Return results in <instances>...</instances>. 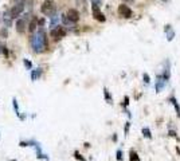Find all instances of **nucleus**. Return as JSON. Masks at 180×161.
<instances>
[{
    "label": "nucleus",
    "mask_w": 180,
    "mask_h": 161,
    "mask_svg": "<svg viewBox=\"0 0 180 161\" xmlns=\"http://www.w3.org/2000/svg\"><path fill=\"white\" fill-rule=\"evenodd\" d=\"M31 46L35 52H42L47 48V39H46V34H44L43 30H39L36 34L32 35Z\"/></svg>",
    "instance_id": "f257e3e1"
},
{
    "label": "nucleus",
    "mask_w": 180,
    "mask_h": 161,
    "mask_svg": "<svg viewBox=\"0 0 180 161\" xmlns=\"http://www.w3.org/2000/svg\"><path fill=\"white\" fill-rule=\"evenodd\" d=\"M55 10H57V7H55V3L52 1V0H46L43 4H42V7H40V11H42V14L46 16H51L54 15Z\"/></svg>",
    "instance_id": "f03ea898"
},
{
    "label": "nucleus",
    "mask_w": 180,
    "mask_h": 161,
    "mask_svg": "<svg viewBox=\"0 0 180 161\" xmlns=\"http://www.w3.org/2000/svg\"><path fill=\"white\" fill-rule=\"evenodd\" d=\"M65 35H66V30H65L62 26H55V28L51 31V36H52L55 40L62 39V38H65Z\"/></svg>",
    "instance_id": "7ed1b4c3"
},
{
    "label": "nucleus",
    "mask_w": 180,
    "mask_h": 161,
    "mask_svg": "<svg viewBox=\"0 0 180 161\" xmlns=\"http://www.w3.org/2000/svg\"><path fill=\"white\" fill-rule=\"evenodd\" d=\"M118 15L121 16V18H125V19H129V18H132V15H133V12H132V10H130L126 4H121L120 7H118Z\"/></svg>",
    "instance_id": "20e7f679"
},
{
    "label": "nucleus",
    "mask_w": 180,
    "mask_h": 161,
    "mask_svg": "<svg viewBox=\"0 0 180 161\" xmlns=\"http://www.w3.org/2000/svg\"><path fill=\"white\" fill-rule=\"evenodd\" d=\"M91 11H93V16L94 19L98 20V22H105V15L100 11V7H98V4L94 3L93 7H91Z\"/></svg>",
    "instance_id": "39448f33"
},
{
    "label": "nucleus",
    "mask_w": 180,
    "mask_h": 161,
    "mask_svg": "<svg viewBox=\"0 0 180 161\" xmlns=\"http://www.w3.org/2000/svg\"><path fill=\"white\" fill-rule=\"evenodd\" d=\"M23 10H24V4L23 3L16 4V5H14V7L11 8V11H10V16H11V18H18V16L23 12Z\"/></svg>",
    "instance_id": "423d86ee"
},
{
    "label": "nucleus",
    "mask_w": 180,
    "mask_h": 161,
    "mask_svg": "<svg viewBox=\"0 0 180 161\" xmlns=\"http://www.w3.org/2000/svg\"><path fill=\"white\" fill-rule=\"evenodd\" d=\"M66 18H67V20H70L71 23H77L79 20V12L77 11V10H74V8H71V10L67 11Z\"/></svg>",
    "instance_id": "0eeeda50"
},
{
    "label": "nucleus",
    "mask_w": 180,
    "mask_h": 161,
    "mask_svg": "<svg viewBox=\"0 0 180 161\" xmlns=\"http://www.w3.org/2000/svg\"><path fill=\"white\" fill-rule=\"evenodd\" d=\"M26 26H27V19H26V18L19 19L18 22H16V31H18V32H24Z\"/></svg>",
    "instance_id": "6e6552de"
},
{
    "label": "nucleus",
    "mask_w": 180,
    "mask_h": 161,
    "mask_svg": "<svg viewBox=\"0 0 180 161\" xmlns=\"http://www.w3.org/2000/svg\"><path fill=\"white\" fill-rule=\"evenodd\" d=\"M42 69H36V70H32L31 73V79L32 81H36V79H39L40 78V75H42Z\"/></svg>",
    "instance_id": "1a4fd4ad"
},
{
    "label": "nucleus",
    "mask_w": 180,
    "mask_h": 161,
    "mask_svg": "<svg viewBox=\"0 0 180 161\" xmlns=\"http://www.w3.org/2000/svg\"><path fill=\"white\" fill-rule=\"evenodd\" d=\"M168 101L172 103L173 106H175V109H176V113H177V117H180V106H179V103H177V99L175 98V97H171Z\"/></svg>",
    "instance_id": "9d476101"
},
{
    "label": "nucleus",
    "mask_w": 180,
    "mask_h": 161,
    "mask_svg": "<svg viewBox=\"0 0 180 161\" xmlns=\"http://www.w3.org/2000/svg\"><path fill=\"white\" fill-rule=\"evenodd\" d=\"M129 161H141L136 150H133V149L129 150Z\"/></svg>",
    "instance_id": "9b49d317"
},
{
    "label": "nucleus",
    "mask_w": 180,
    "mask_h": 161,
    "mask_svg": "<svg viewBox=\"0 0 180 161\" xmlns=\"http://www.w3.org/2000/svg\"><path fill=\"white\" fill-rule=\"evenodd\" d=\"M12 106H14V110H15L16 115L19 117V115H20V111H19V105H18V99H16V98H12Z\"/></svg>",
    "instance_id": "f8f14e48"
},
{
    "label": "nucleus",
    "mask_w": 180,
    "mask_h": 161,
    "mask_svg": "<svg viewBox=\"0 0 180 161\" xmlns=\"http://www.w3.org/2000/svg\"><path fill=\"white\" fill-rule=\"evenodd\" d=\"M38 19L36 18H32V20H31V23H30V31L31 32H34L36 30V27H38Z\"/></svg>",
    "instance_id": "ddd939ff"
},
{
    "label": "nucleus",
    "mask_w": 180,
    "mask_h": 161,
    "mask_svg": "<svg viewBox=\"0 0 180 161\" xmlns=\"http://www.w3.org/2000/svg\"><path fill=\"white\" fill-rule=\"evenodd\" d=\"M141 132H142V136H144V137L149 138V140L152 138V133H151V129H149V128H142Z\"/></svg>",
    "instance_id": "4468645a"
},
{
    "label": "nucleus",
    "mask_w": 180,
    "mask_h": 161,
    "mask_svg": "<svg viewBox=\"0 0 180 161\" xmlns=\"http://www.w3.org/2000/svg\"><path fill=\"white\" fill-rule=\"evenodd\" d=\"M104 95H105V101L108 103H112V97H110V93L108 91V89H104Z\"/></svg>",
    "instance_id": "2eb2a0df"
},
{
    "label": "nucleus",
    "mask_w": 180,
    "mask_h": 161,
    "mask_svg": "<svg viewBox=\"0 0 180 161\" xmlns=\"http://www.w3.org/2000/svg\"><path fill=\"white\" fill-rule=\"evenodd\" d=\"M74 157H75V160H78V161H86V158L82 157V154L79 153L78 150H75L74 152Z\"/></svg>",
    "instance_id": "dca6fc26"
},
{
    "label": "nucleus",
    "mask_w": 180,
    "mask_h": 161,
    "mask_svg": "<svg viewBox=\"0 0 180 161\" xmlns=\"http://www.w3.org/2000/svg\"><path fill=\"white\" fill-rule=\"evenodd\" d=\"M24 66H26L27 70H31V69H32V63L30 62V60H27V59H24Z\"/></svg>",
    "instance_id": "f3484780"
},
{
    "label": "nucleus",
    "mask_w": 180,
    "mask_h": 161,
    "mask_svg": "<svg viewBox=\"0 0 180 161\" xmlns=\"http://www.w3.org/2000/svg\"><path fill=\"white\" fill-rule=\"evenodd\" d=\"M117 161H122V150L121 149L117 150Z\"/></svg>",
    "instance_id": "a211bd4d"
},
{
    "label": "nucleus",
    "mask_w": 180,
    "mask_h": 161,
    "mask_svg": "<svg viewBox=\"0 0 180 161\" xmlns=\"http://www.w3.org/2000/svg\"><path fill=\"white\" fill-rule=\"evenodd\" d=\"M169 136H171V137H173V138H177V140H179V137H177L176 132H173V130H169Z\"/></svg>",
    "instance_id": "6ab92c4d"
},
{
    "label": "nucleus",
    "mask_w": 180,
    "mask_h": 161,
    "mask_svg": "<svg viewBox=\"0 0 180 161\" xmlns=\"http://www.w3.org/2000/svg\"><path fill=\"white\" fill-rule=\"evenodd\" d=\"M129 126H130V122H126L125 124V136L129 133Z\"/></svg>",
    "instance_id": "aec40b11"
},
{
    "label": "nucleus",
    "mask_w": 180,
    "mask_h": 161,
    "mask_svg": "<svg viewBox=\"0 0 180 161\" xmlns=\"http://www.w3.org/2000/svg\"><path fill=\"white\" fill-rule=\"evenodd\" d=\"M128 105H129V97H128V95H125V99H124V106H128Z\"/></svg>",
    "instance_id": "412c9836"
},
{
    "label": "nucleus",
    "mask_w": 180,
    "mask_h": 161,
    "mask_svg": "<svg viewBox=\"0 0 180 161\" xmlns=\"http://www.w3.org/2000/svg\"><path fill=\"white\" fill-rule=\"evenodd\" d=\"M142 78H144L145 83H149V82H151V81H149V75H148V74H144V77H142Z\"/></svg>",
    "instance_id": "4be33fe9"
},
{
    "label": "nucleus",
    "mask_w": 180,
    "mask_h": 161,
    "mask_svg": "<svg viewBox=\"0 0 180 161\" xmlns=\"http://www.w3.org/2000/svg\"><path fill=\"white\" fill-rule=\"evenodd\" d=\"M1 35H3V36H7V32H5V30H3V31H1Z\"/></svg>",
    "instance_id": "5701e85b"
},
{
    "label": "nucleus",
    "mask_w": 180,
    "mask_h": 161,
    "mask_svg": "<svg viewBox=\"0 0 180 161\" xmlns=\"http://www.w3.org/2000/svg\"><path fill=\"white\" fill-rule=\"evenodd\" d=\"M93 1H94L95 4H98V3H100V0H93Z\"/></svg>",
    "instance_id": "b1692460"
},
{
    "label": "nucleus",
    "mask_w": 180,
    "mask_h": 161,
    "mask_svg": "<svg viewBox=\"0 0 180 161\" xmlns=\"http://www.w3.org/2000/svg\"><path fill=\"white\" fill-rule=\"evenodd\" d=\"M10 161H16V160H15V158H12V160H10Z\"/></svg>",
    "instance_id": "393cba45"
},
{
    "label": "nucleus",
    "mask_w": 180,
    "mask_h": 161,
    "mask_svg": "<svg viewBox=\"0 0 180 161\" xmlns=\"http://www.w3.org/2000/svg\"><path fill=\"white\" fill-rule=\"evenodd\" d=\"M0 52H1V48H0Z\"/></svg>",
    "instance_id": "a878e982"
},
{
    "label": "nucleus",
    "mask_w": 180,
    "mask_h": 161,
    "mask_svg": "<svg viewBox=\"0 0 180 161\" xmlns=\"http://www.w3.org/2000/svg\"><path fill=\"white\" fill-rule=\"evenodd\" d=\"M0 19H1V18H0Z\"/></svg>",
    "instance_id": "bb28decb"
}]
</instances>
